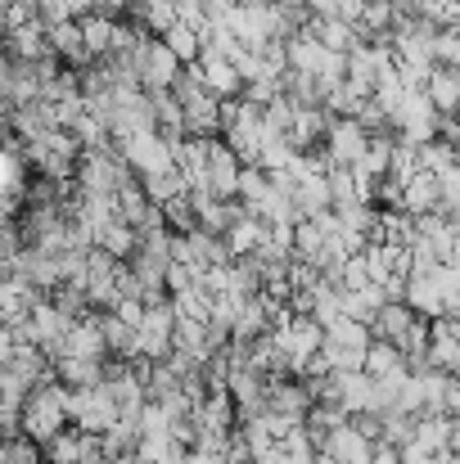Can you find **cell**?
<instances>
[{
  "mask_svg": "<svg viewBox=\"0 0 460 464\" xmlns=\"http://www.w3.org/2000/svg\"><path fill=\"white\" fill-rule=\"evenodd\" d=\"M127 18H136L145 32L162 36L171 23H181V9H176V0H136V5L127 9Z\"/></svg>",
  "mask_w": 460,
  "mask_h": 464,
  "instance_id": "cell-13",
  "label": "cell"
},
{
  "mask_svg": "<svg viewBox=\"0 0 460 464\" xmlns=\"http://www.w3.org/2000/svg\"><path fill=\"white\" fill-rule=\"evenodd\" d=\"M311 18H338L343 14V0H307Z\"/></svg>",
  "mask_w": 460,
  "mask_h": 464,
  "instance_id": "cell-16",
  "label": "cell"
},
{
  "mask_svg": "<svg viewBox=\"0 0 460 464\" xmlns=\"http://www.w3.org/2000/svg\"><path fill=\"white\" fill-rule=\"evenodd\" d=\"M64 406H68V420L86 433H109L122 420V406L113 401L109 383H95V388H68L64 383Z\"/></svg>",
  "mask_w": 460,
  "mask_h": 464,
  "instance_id": "cell-1",
  "label": "cell"
},
{
  "mask_svg": "<svg viewBox=\"0 0 460 464\" xmlns=\"http://www.w3.org/2000/svg\"><path fill=\"white\" fill-rule=\"evenodd\" d=\"M118 27H122V18H118V14H100V9H91V14L82 18V36H86L91 59L113 54V45H118Z\"/></svg>",
  "mask_w": 460,
  "mask_h": 464,
  "instance_id": "cell-8",
  "label": "cell"
},
{
  "mask_svg": "<svg viewBox=\"0 0 460 464\" xmlns=\"http://www.w3.org/2000/svg\"><path fill=\"white\" fill-rule=\"evenodd\" d=\"M311 464H338V460H334L329 451H320V456H316V460H311Z\"/></svg>",
  "mask_w": 460,
  "mask_h": 464,
  "instance_id": "cell-19",
  "label": "cell"
},
{
  "mask_svg": "<svg viewBox=\"0 0 460 464\" xmlns=\"http://www.w3.org/2000/svg\"><path fill=\"white\" fill-rule=\"evenodd\" d=\"M370 464H406V460H402V451H397V447L379 442V447H375V456H370Z\"/></svg>",
  "mask_w": 460,
  "mask_h": 464,
  "instance_id": "cell-17",
  "label": "cell"
},
{
  "mask_svg": "<svg viewBox=\"0 0 460 464\" xmlns=\"http://www.w3.org/2000/svg\"><path fill=\"white\" fill-rule=\"evenodd\" d=\"M267 239H271V221H262V217H253V212L226 230V244H230V253H235V257H253Z\"/></svg>",
  "mask_w": 460,
  "mask_h": 464,
  "instance_id": "cell-11",
  "label": "cell"
},
{
  "mask_svg": "<svg viewBox=\"0 0 460 464\" xmlns=\"http://www.w3.org/2000/svg\"><path fill=\"white\" fill-rule=\"evenodd\" d=\"M141 185H145V194H150L158 208H162L167 198H176V194H185V189H190V180H185V171H181V167L150 171V176H141Z\"/></svg>",
  "mask_w": 460,
  "mask_h": 464,
  "instance_id": "cell-15",
  "label": "cell"
},
{
  "mask_svg": "<svg viewBox=\"0 0 460 464\" xmlns=\"http://www.w3.org/2000/svg\"><path fill=\"white\" fill-rule=\"evenodd\" d=\"M366 145H370L366 122H361V118H338V113H334V122H329V136H325L320 154H325L329 167H357L361 154H366Z\"/></svg>",
  "mask_w": 460,
  "mask_h": 464,
  "instance_id": "cell-4",
  "label": "cell"
},
{
  "mask_svg": "<svg viewBox=\"0 0 460 464\" xmlns=\"http://www.w3.org/2000/svg\"><path fill=\"white\" fill-rule=\"evenodd\" d=\"M181 54L162 41V36H150L145 41V50L136 54V72H141V86L145 91H171L176 86V77H181Z\"/></svg>",
  "mask_w": 460,
  "mask_h": 464,
  "instance_id": "cell-5",
  "label": "cell"
},
{
  "mask_svg": "<svg viewBox=\"0 0 460 464\" xmlns=\"http://www.w3.org/2000/svg\"><path fill=\"white\" fill-rule=\"evenodd\" d=\"M329 50H338V54H347V50H357V41H361V32L352 27V23H343V18H311L307 23Z\"/></svg>",
  "mask_w": 460,
  "mask_h": 464,
  "instance_id": "cell-14",
  "label": "cell"
},
{
  "mask_svg": "<svg viewBox=\"0 0 460 464\" xmlns=\"http://www.w3.org/2000/svg\"><path fill=\"white\" fill-rule=\"evenodd\" d=\"M416 320H420V311L402 298V303H384V307H379V315L370 320V329H375V338L402 343V338L411 334V324H416Z\"/></svg>",
  "mask_w": 460,
  "mask_h": 464,
  "instance_id": "cell-9",
  "label": "cell"
},
{
  "mask_svg": "<svg viewBox=\"0 0 460 464\" xmlns=\"http://www.w3.org/2000/svg\"><path fill=\"white\" fill-rule=\"evenodd\" d=\"M402 212L425 217V212H443V180L434 171H420L416 180H406L402 189Z\"/></svg>",
  "mask_w": 460,
  "mask_h": 464,
  "instance_id": "cell-7",
  "label": "cell"
},
{
  "mask_svg": "<svg viewBox=\"0 0 460 464\" xmlns=\"http://www.w3.org/2000/svg\"><path fill=\"white\" fill-rule=\"evenodd\" d=\"M425 91H429V100H434V109L443 113V118H456L460 113V72L456 68H434L429 72V82H425Z\"/></svg>",
  "mask_w": 460,
  "mask_h": 464,
  "instance_id": "cell-10",
  "label": "cell"
},
{
  "mask_svg": "<svg viewBox=\"0 0 460 464\" xmlns=\"http://www.w3.org/2000/svg\"><path fill=\"white\" fill-rule=\"evenodd\" d=\"M68 424H73V420H68V406H64V379H59V383H45V388H32V397H27V406H23V433L45 447V442L59 438Z\"/></svg>",
  "mask_w": 460,
  "mask_h": 464,
  "instance_id": "cell-2",
  "label": "cell"
},
{
  "mask_svg": "<svg viewBox=\"0 0 460 464\" xmlns=\"http://www.w3.org/2000/svg\"><path fill=\"white\" fill-rule=\"evenodd\" d=\"M447 415H460V374H452L447 383Z\"/></svg>",
  "mask_w": 460,
  "mask_h": 464,
  "instance_id": "cell-18",
  "label": "cell"
},
{
  "mask_svg": "<svg viewBox=\"0 0 460 464\" xmlns=\"http://www.w3.org/2000/svg\"><path fill=\"white\" fill-rule=\"evenodd\" d=\"M406 370H411V361L397 343H388V338L370 343V352H366V374L370 379H393V374H406Z\"/></svg>",
  "mask_w": 460,
  "mask_h": 464,
  "instance_id": "cell-12",
  "label": "cell"
},
{
  "mask_svg": "<svg viewBox=\"0 0 460 464\" xmlns=\"http://www.w3.org/2000/svg\"><path fill=\"white\" fill-rule=\"evenodd\" d=\"M118 145V154L127 158L141 176H150V171H167V167H176V154H171V140L158 131V127H145V131H132V136H118L113 140Z\"/></svg>",
  "mask_w": 460,
  "mask_h": 464,
  "instance_id": "cell-3",
  "label": "cell"
},
{
  "mask_svg": "<svg viewBox=\"0 0 460 464\" xmlns=\"http://www.w3.org/2000/svg\"><path fill=\"white\" fill-rule=\"evenodd\" d=\"M375 447H379V442H370L352 420H347V424H338V429L329 433V442H325V451H329L338 464H370Z\"/></svg>",
  "mask_w": 460,
  "mask_h": 464,
  "instance_id": "cell-6",
  "label": "cell"
}]
</instances>
